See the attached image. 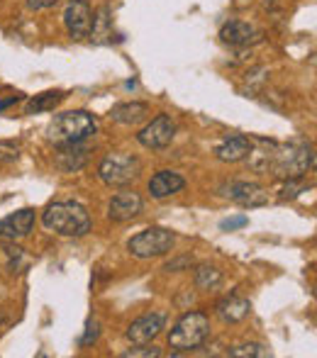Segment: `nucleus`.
<instances>
[{
	"label": "nucleus",
	"mask_w": 317,
	"mask_h": 358,
	"mask_svg": "<svg viewBox=\"0 0 317 358\" xmlns=\"http://www.w3.org/2000/svg\"><path fill=\"white\" fill-rule=\"evenodd\" d=\"M42 224L59 236H85L90 231V215L76 200L52 203L42 213Z\"/></svg>",
	"instance_id": "nucleus-1"
},
{
	"label": "nucleus",
	"mask_w": 317,
	"mask_h": 358,
	"mask_svg": "<svg viewBox=\"0 0 317 358\" xmlns=\"http://www.w3.org/2000/svg\"><path fill=\"white\" fill-rule=\"evenodd\" d=\"M315 169V149L308 142L293 144H276L274 156H271L269 171L283 180H300L308 171Z\"/></svg>",
	"instance_id": "nucleus-2"
},
{
	"label": "nucleus",
	"mask_w": 317,
	"mask_h": 358,
	"mask_svg": "<svg viewBox=\"0 0 317 358\" xmlns=\"http://www.w3.org/2000/svg\"><path fill=\"white\" fill-rule=\"evenodd\" d=\"M98 132V120L85 110H69L52 120V124L47 127V139L54 146L62 144H76L85 142L88 137Z\"/></svg>",
	"instance_id": "nucleus-3"
},
{
	"label": "nucleus",
	"mask_w": 317,
	"mask_h": 358,
	"mask_svg": "<svg viewBox=\"0 0 317 358\" xmlns=\"http://www.w3.org/2000/svg\"><path fill=\"white\" fill-rule=\"evenodd\" d=\"M208 334H210L208 315H203L198 310L185 312L174 324V329L169 331V346L176 351H193L208 339Z\"/></svg>",
	"instance_id": "nucleus-4"
},
{
	"label": "nucleus",
	"mask_w": 317,
	"mask_h": 358,
	"mask_svg": "<svg viewBox=\"0 0 317 358\" xmlns=\"http://www.w3.org/2000/svg\"><path fill=\"white\" fill-rule=\"evenodd\" d=\"M142 173V164L137 156L129 154H108L98 166V176L110 188H127Z\"/></svg>",
	"instance_id": "nucleus-5"
},
{
	"label": "nucleus",
	"mask_w": 317,
	"mask_h": 358,
	"mask_svg": "<svg viewBox=\"0 0 317 358\" xmlns=\"http://www.w3.org/2000/svg\"><path fill=\"white\" fill-rule=\"evenodd\" d=\"M176 244L174 231L164 229V227H149V229L134 234L127 241V251L134 259H157V256H166Z\"/></svg>",
	"instance_id": "nucleus-6"
},
{
	"label": "nucleus",
	"mask_w": 317,
	"mask_h": 358,
	"mask_svg": "<svg viewBox=\"0 0 317 358\" xmlns=\"http://www.w3.org/2000/svg\"><path fill=\"white\" fill-rule=\"evenodd\" d=\"M220 193L241 208H261L269 203V190L259 183H249V180H230L220 188Z\"/></svg>",
	"instance_id": "nucleus-7"
},
{
	"label": "nucleus",
	"mask_w": 317,
	"mask_h": 358,
	"mask_svg": "<svg viewBox=\"0 0 317 358\" xmlns=\"http://www.w3.org/2000/svg\"><path fill=\"white\" fill-rule=\"evenodd\" d=\"M176 137V122L169 115H157L142 132L137 134V142L147 149H166Z\"/></svg>",
	"instance_id": "nucleus-8"
},
{
	"label": "nucleus",
	"mask_w": 317,
	"mask_h": 358,
	"mask_svg": "<svg viewBox=\"0 0 317 358\" xmlns=\"http://www.w3.org/2000/svg\"><path fill=\"white\" fill-rule=\"evenodd\" d=\"M90 22H93V10H90L88 0H69L64 8V24L71 39H85L90 32Z\"/></svg>",
	"instance_id": "nucleus-9"
},
{
	"label": "nucleus",
	"mask_w": 317,
	"mask_h": 358,
	"mask_svg": "<svg viewBox=\"0 0 317 358\" xmlns=\"http://www.w3.org/2000/svg\"><path fill=\"white\" fill-rule=\"evenodd\" d=\"M34 222H37V213L32 208L17 210V213L8 215L0 220V239L3 241H20L24 236L32 234Z\"/></svg>",
	"instance_id": "nucleus-10"
},
{
	"label": "nucleus",
	"mask_w": 317,
	"mask_h": 358,
	"mask_svg": "<svg viewBox=\"0 0 317 358\" xmlns=\"http://www.w3.org/2000/svg\"><path fill=\"white\" fill-rule=\"evenodd\" d=\"M142 195L129 188H122L115 193L108 203V220L110 222H129L142 213Z\"/></svg>",
	"instance_id": "nucleus-11"
},
{
	"label": "nucleus",
	"mask_w": 317,
	"mask_h": 358,
	"mask_svg": "<svg viewBox=\"0 0 317 358\" xmlns=\"http://www.w3.org/2000/svg\"><path fill=\"white\" fill-rule=\"evenodd\" d=\"M220 39L227 47H251V44L264 39V32L256 29L251 22H244V20H230L220 29Z\"/></svg>",
	"instance_id": "nucleus-12"
},
{
	"label": "nucleus",
	"mask_w": 317,
	"mask_h": 358,
	"mask_svg": "<svg viewBox=\"0 0 317 358\" xmlns=\"http://www.w3.org/2000/svg\"><path fill=\"white\" fill-rule=\"evenodd\" d=\"M166 324V315L164 312H149V315H142L139 320H134L127 329V339L132 344H152L154 339L164 331Z\"/></svg>",
	"instance_id": "nucleus-13"
},
{
	"label": "nucleus",
	"mask_w": 317,
	"mask_h": 358,
	"mask_svg": "<svg viewBox=\"0 0 317 358\" xmlns=\"http://www.w3.org/2000/svg\"><path fill=\"white\" fill-rule=\"evenodd\" d=\"M183 188H185V178L181 173H176V171H159L149 180V193L157 200L171 198V195L181 193Z\"/></svg>",
	"instance_id": "nucleus-14"
},
{
	"label": "nucleus",
	"mask_w": 317,
	"mask_h": 358,
	"mask_svg": "<svg viewBox=\"0 0 317 358\" xmlns=\"http://www.w3.org/2000/svg\"><path fill=\"white\" fill-rule=\"evenodd\" d=\"M85 159H88V149L83 144H62L54 156V164L62 173H76L85 166Z\"/></svg>",
	"instance_id": "nucleus-15"
},
{
	"label": "nucleus",
	"mask_w": 317,
	"mask_h": 358,
	"mask_svg": "<svg viewBox=\"0 0 317 358\" xmlns=\"http://www.w3.org/2000/svg\"><path fill=\"white\" fill-rule=\"evenodd\" d=\"M215 310H218V317L223 322H227V324H237V322L249 317L251 302L244 300V297H239V295H227V297H223V300L218 302V307H215Z\"/></svg>",
	"instance_id": "nucleus-16"
},
{
	"label": "nucleus",
	"mask_w": 317,
	"mask_h": 358,
	"mask_svg": "<svg viewBox=\"0 0 317 358\" xmlns=\"http://www.w3.org/2000/svg\"><path fill=\"white\" fill-rule=\"evenodd\" d=\"M251 151V142L244 134H234V137H227L223 144L215 149V156L225 164H237V161H244Z\"/></svg>",
	"instance_id": "nucleus-17"
},
{
	"label": "nucleus",
	"mask_w": 317,
	"mask_h": 358,
	"mask_svg": "<svg viewBox=\"0 0 317 358\" xmlns=\"http://www.w3.org/2000/svg\"><path fill=\"white\" fill-rule=\"evenodd\" d=\"M110 117L115 120V122L120 124H139L144 122V120L149 117V105L147 103H137V100H132V103H120L113 108V113H110Z\"/></svg>",
	"instance_id": "nucleus-18"
},
{
	"label": "nucleus",
	"mask_w": 317,
	"mask_h": 358,
	"mask_svg": "<svg viewBox=\"0 0 317 358\" xmlns=\"http://www.w3.org/2000/svg\"><path fill=\"white\" fill-rule=\"evenodd\" d=\"M88 37L95 44H105L113 39V17H110V8H100L93 15V22H90V32Z\"/></svg>",
	"instance_id": "nucleus-19"
},
{
	"label": "nucleus",
	"mask_w": 317,
	"mask_h": 358,
	"mask_svg": "<svg viewBox=\"0 0 317 358\" xmlns=\"http://www.w3.org/2000/svg\"><path fill=\"white\" fill-rule=\"evenodd\" d=\"M62 100H66V93L64 90H47V93L34 95L32 100L27 103V115H39V113H49V110L57 108Z\"/></svg>",
	"instance_id": "nucleus-20"
},
{
	"label": "nucleus",
	"mask_w": 317,
	"mask_h": 358,
	"mask_svg": "<svg viewBox=\"0 0 317 358\" xmlns=\"http://www.w3.org/2000/svg\"><path fill=\"white\" fill-rule=\"evenodd\" d=\"M223 285V271L215 268L210 264H203L195 268V287L203 292H210V290H218Z\"/></svg>",
	"instance_id": "nucleus-21"
},
{
	"label": "nucleus",
	"mask_w": 317,
	"mask_h": 358,
	"mask_svg": "<svg viewBox=\"0 0 317 358\" xmlns=\"http://www.w3.org/2000/svg\"><path fill=\"white\" fill-rule=\"evenodd\" d=\"M232 358H264L269 356V349H266L264 344H239L234 346V349H230V354Z\"/></svg>",
	"instance_id": "nucleus-22"
},
{
	"label": "nucleus",
	"mask_w": 317,
	"mask_h": 358,
	"mask_svg": "<svg viewBox=\"0 0 317 358\" xmlns=\"http://www.w3.org/2000/svg\"><path fill=\"white\" fill-rule=\"evenodd\" d=\"M159 356H161V349L152 344H134V349L122 354V358H159Z\"/></svg>",
	"instance_id": "nucleus-23"
},
{
	"label": "nucleus",
	"mask_w": 317,
	"mask_h": 358,
	"mask_svg": "<svg viewBox=\"0 0 317 358\" xmlns=\"http://www.w3.org/2000/svg\"><path fill=\"white\" fill-rule=\"evenodd\" d=\"M98 336H100V324L95 320H90L88 324H85V334L80 336V346L95 344V341H98Z\"/></svg>",
	"instance_id": "nucleus-24"
},
{
	"label": "nucleus",
	"mask_w": 317,
	"mask_h": 358,
	"mask_svg": "<svg viewBox=\"0 0 317 358\" xmlns=\"http://www.w3.org/2000/svg\"><path fill=\"white\" fill-rule=\"evenodd\" d=\"M249 224V217L246 215H237V217H230V220L220 222V229L223 231H232V229H241V227Z\"/></svg>",
	"instance_id": "nucleus-25"
},
{
	"label": "nucleus",
	"mask_w": 317,
	"mask_h": 358,
	"mask_svg": "<svg viewBox=\"0 0 317 358\" xmlns=\"http://www.w3.org/2000/svg\"><path fill=\"white\" fill-rule=\"evenodd\" d=\"M5 251H8V259H10L8 271H10V273H15V268H17V261L22 259V249H20V246H15V241H13L10 246H5Z\"/></svg>",
	"instance_id": "nucleus-26"
},
{
	"label": "nucleus",
	"mask_w": 317,
	"mask_h": 358,
	"mask_svg": "<svg viewBox=\"0 0 317 358\" xmlns=\"http://www.w3.org/2000/svg\"><path fill=\"white\" fill-rule=\"evenodd\" d=\"M303 190V185L298 183V180H286L283 183V188H281V200H286V198H295V195Z\"/></svg>",
	"instance_id": "nucleus-27"
},
{
	"label": "nucleus",
	"mask_w": 317,
	"mask_h": 358,
	"mask_svg": "<svg viewBox=\"0 0 317 358\" xmlns=\"http://www.w3.org/2000/svg\"><path fill=\"white\" fill-rule=\"evenodd\" d=\"M193 266V259L190 256H181V259H174L164 266V271H178V268H190Z\"/></svg>",
	"instance_id": "nucleus-28"
},
{
	"label": "nucleus",
	"mask_w": 317,
	"mask_h": 358,
	"mask_svg": "<svg viewBox=\"0 0 317 358\" xmlns=\"http://www.w3.org/2000/svg\"><path fill=\"white\" fill-rule=\"evenodd\" d=\"M57 3H59V0H27V8L37 13V10H49V8H54Z\"/></svg>",
	"instance_id": "nucleus-29"
},
{
	"label": "nucleus",
	"mask_w": 317,
	"mask_h": 358,
	"mask_svg": "<svg viewBox=\"0 0 317 358\" xmlns=\"http://www.w3.org/2000/svg\"><path fill=\"white\" fill-rule=\"evenodd\" d=\"M3 322H5V317H3V312H0V324H3Z\"/></svg>",
	"instance_id": "nucleus-30"
}]
</instances>
